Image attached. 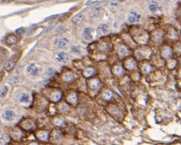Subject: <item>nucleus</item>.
I'll return each mask as SVG.
<instances>
[{
	"instance_id": "nucleus-1",
	"label": "nucleus",
	"mask_w": 181,
	"mask_h": 145,
	"mask_svg": "<svg viewBox=\"0 0 181 145\" xmlns=\"http://www.w3.org/2000/svg\"><path fill=\"white\" fill-rule=\"evenodd\" d=\"M41 72V68L39 65L35 63H31L27 66L26 72L30 76H37Z\"/></svg>"
},
{
	"instance_id": "nucleus-2",
	"label": "nucleus",
	"mask_w": 181,
	"mask_h": 145,
	"mask_svg": "<svg viewBox=\"0 0 181 145\" xmlns=\"http://www.w3.org/2000/svg\"><path fill=\"white\" fill-rule=\"evenodd\" d=\"M141 19H142V15L140 14L136 11H131L127 16V21L129 22L130 24H135L140 21Z\"/></svg>"
},
{
	"instance_id": "nucleus-3",
	"label": "nucleus",
	"mask_w": 181,
	"mask_h": 145,
	"mask_svg": "<svg viewBox=\"0 0 181 145\" xmlns=\"http://www.w3.org/2000/svg\"><path fill=\"white\" fill-rule=\"evenodd\" d=\"M55 59L57 63H66L69 60V56L64 51H59L55 56Z\"/></svg>"
},
{
	"instance_id": "nucleus-4",
	"label": "nucleus",
	"mask_w": 181,
	"mask_h": 145,
	"mask_svg": "<svg viewBox=\"0 0 181 145\" xmlns=\"http://www.w3.org/2000/svg\"><path fill=\"white\" fill-rule=\"evenodd\" d=\"M161 56H162V57H164V59L171 58L173 56L172 48L168 46H165V47H163L161 50Z\"/></svg>"
},
{
	"instance_id": "nucleus-5",
	"label": "nucleus",
	"mask_w": 181,
	"mask_h": 145,
	"mask_svg": "<svg viewBox=\"0 0 181 145\" xmlns=\"http://www.w3.org/2000/svg\"><path fill=\"white\" fill-rule=\"evenodd\" d=\"M93 33H92V28L86 27L83 30V38L85 42H91L93 40Z\"/></svg>"
},
{
	"instance_id": "nucleus-6",
	"label": "nucleus",
	"mask_w": 181,
	"mask_h": 145,
	"mask_svg": "<svg viewBox=\"0 0 181 145\" xmlns=\"http://www.w3.org/2000/svg\"><path fill=\"white\" fill-rule=\"evenodd\" d=\"M84 20H85V16L83 14H78L77 15H75L74 17L72 18L71 22L75 26H81L84 22Z\"/></svg>"
},
{
	"instance_id": "nucleus-7",
	"label": "nucleus",
	"mask_w": 181,
	"mask_h": 145,
	"mask_svg": "<svg viewBox=\"0 0 181 145\" xmlns=\"http://www.w3.org/2000/svg\"><path fill=\"white\" fill-rule=\"evenodd\" d=\"M55 46L57 48H64L68 46V40L66 38V37H59L55 40Z\"/></svg>"
},
{
	"instance_id": "nucleus-8",
	"label": "nucleus",
	"mask_w": 181,
	"mask_h": 145,
	"mask_svg": "<svg viewBox=\"0 0 181 145\" xmlns=\"http://www.w3.org/2000/svg\"><path fill=\"white\" fill-rule=\"evenodd\" d=\"M162 9V7H161V5L158 2H157V1H151L149 4H148V9H149V11L150 12H152V13H154V12H157V11H159Z\"/></svg>"
},
{
	"instance_id": "nucleus-9",
	"label": "nucleus",
	"mask_w": 181,
	"mask_h": 145,
	"mask_svg": "<svg viewBox=\"0 0 181 145\" xmlns=\"http://www.w3.org/2000/svg\"><path fill=\"white\" fill-rule=\"evenodd\" d=\"M98 33L100 35H106L110 33V26L108 24H101L98 27Z\"/></svg>"
},
{
	"instance_id": "nucleus-10",
	"label": "nucleus",
	"mask_w": 181,
	"mask_h": 145,
	"mask_svg": "<svg viewBox=\"0 0 181 145\" xmlns=\"http://www.w3.org/2000/svg\"><path fill=\"white\" fill-rule=\"evenodd\" d=\"M118 54L121 57V58L126 57L130 55V50L125 47V46H120L119 49H118Z\"/></svg>"
},
{
	"instance_id": "nucleus-11",
	"label": "nucleus",
	"mask_w": 181,
	"mask_h": 145,
	"mask_svg": "<svg viewBox=\"0 0 181 145\" xmlns=\"http://www.w3.org/2000/svg\"><path fill=\"white\" fill-rule=\"evenodd\" d=\"M17 41H18L17 36L13 34L7 35V37L5 38V42H6L7 45H9V46L15 45V44L17 43Z\"/></svg>"
},
{
	"instance_id": "nucleus-12",
	"label": "nucleus",
	"mask_w": 181,
	"mask_h": 145,
	"mask_svg": "<svg viewBox=\"0 0 181 145\" xmlns=\"http://www.w3.org/2000/svg\"><path fill=\"white\" fill-rule=\"evenodd\" d=\"M125 67L128 70H133V69L137 68V63H136V61L133 58L131 57V58H129V59L125 62Z\"/></svg>"
},
{
	"instance_id": "nucleus-13",
	"label": "nucleus",
	"mask_w": 181,
	"mask_h": 145,
	"mask_svg": "<svg viewBox=\"0 0 181 145\" xmlns=\"http://www.w3.org/2000/svg\"><path fill=\"white\" fill-rule=\"evenodd\" d=\"M14 62L13 60H8V61H6L5 62V63H4V68H5V70L6 71H11L14 68Z\"/></svg>"
},
{
	"instance_id": "nucleus-14",
	"label": "nucleus",
	"mask_w": 181,
	"mask_h": 145,
	"mask_svg": "<svg viewBox=\"0 0 181 145\" xmlns=\"http://www.w3.org/2000/svg\"><path fill=\"white\" fill-rule=\"evenodd\" d=\"M19 100L22 103H29L30 100V94L27 93H22L19 95Z\"/></svg>"
},
{
	"instance_id": "nucleus-15",
	"label": "nucleus",
	"mask_w": 181,
	"mask_h": 145,
	"mask_svg": "<svg viewBox=\"0 0 181 145\" xmlns=\"http://www.w3.org/2000/svg\"><path fill=\"white\" fill-rule=\"evenodd\" d=\"M141 70L143 74H147L150 72H152V66L150 65V63H145L142 65V68H141Z\"/></svg>"
},
{
	"instance_id": "nucleus-16",
	"label": "nucleus",
	"mask_w": 181,
	"mask_h": 145,
	"mask_svg": "<svg viewBox=\"0 0 181 145\" xmlns=\"http://www.w3.org/2000/svg\"><path fill=\"white\" fill-rule=\"evenodd\" d=\"M4 117L7 121H12L14 117V112L12 110H6L4 112Z\"/></svg>"
},
{
	"instance_id": "nucleus-17",
	"label": "nucleus",
	"mask_w": 181,
	"mask_h": 145,
	"mask_svg": "<svg viewBox=\"0 0 181 145\" xmlns=\"http://www.w3.org/2000/svg\"><path fill=\"white\" fill-rule=\"evenodd\" d=\"M119 1L118 0H111L110 3H109V9H110L111 11H115L116 9L118 8V5H119Z\"/></svg>"
},
{
	"instance_id": "nucleus-18",
	"label": "nucleus",
	"mask_w": 181,
	"mask_h": 145,
	"mask_svg": "<svg viewBox=\"0 0 181 145\" xmlns=\"http://www.w3.org/2000/svg\"><path fill=\"white\" fill-rule=\"evenodd\" d=\"M70 51L74 54H80L82 52V48L78 45H74L70 48Z\"/></svg>"
},
{
	"instance_id": "nucleus-19",
	"label": "nucleus",
	"mask_w": 181,
	"mask_h": 145,
	"mask_svg": "<svg viewBox=\"0 0 181 145\" xmlns=\"http://www.w3.org/2000/svg\"><path fill=\"white\" fill-rule=\"evenodd\" d=\"M113 72L116 75V76H121L124 73V70L121 66H116L113 69Z\"/></svg>"
},
{
	"instance_id": "nucleus-20",
	"label": "nucleus",
	"mask_w": 181,
	"mask_h": 145,
	"mask_svg": "<svg viewBox=\"0 0 181 145\" xmlns=\"http://www.w3.org/2000/svg\"><path fill=\"white\" fill-rule=\"evenodd\" d=\"M94 72H95L94 68H86V69H84V71H83V76H84L85 78H89L94 74Z\"/></svg>"
},
{
	"instance_id": "nucleus-21",
	"label": "nucleus",
	"mask_w": 181,
	"mask_h": 145,
	"mask_svg": "<svg viewBox=\"0 0 181 145\" xmlns=\"http://www.w3.org/2000/svg\"><path fill=\"white\" fill-rule=\"evenodd\" d=\"M99 85H100V83H99V81L97 79H93V80L90 82V88L91 89H93V90L98 89L99 87Z\"/></svg>"
},
{
	"instance_id": "nucleus-22",
	"label": "nucleus",
	"mask_w": 181,
	"mask_h": 145,
	"mask_svg": "<svg viewBox=\"0 0 181 145\" xmlns=\"http://www.w3.org/2000/svg\"><path fill=\"white\" fill-rule=\"evenodd\" d=\"M101 11H102V9L100 7H95V8L91 9L90 13L92 14V16H98L99 14L101 13Z\"/></svg>"
},
{
	"instance_id": "nucleus-23",
	"label": "nucleus",
	"mask_w": 181,
	"mask_h": 145,
	"mask_svg": "<svg viewBox=\"0 0 181 145\" xmlns=\"http://www.w3.org/2000/svg\"><path fill=\"white\" fill-rule=\"evenodd\" d=\"M168 36H169V38L172 39V40H176L178 39V33L176 32V30H174V29H171V30H169V33H168Z\"/></svg>"
},
{
	"instance_id": "nucleus-24",
	"label": "nucleus",
	"mask_w": 181,
	"mask_h": 145,
	"mask_svg": "<svg viewBox=\"0 0 181 145\" xmlns=\"http://www.w3.org/2000/svg\"><path fill=\"white\" fill-rule=\"evenodd\" d=\"M62 79H63L64 81H71L74 79V74L71 73V72H66L63 75Z\"/></svg>"
},
{
	"instance_id": "nucleus-25",
	"label": "nucleus",
	"mask_w": 181,
	"mask_h": 145,
	"mask_svg": "<svg viewBox=\"0 0 181 145\" xmlns=\"http://www.w3.org/2000/svg\"><path fill=\"white\" fill-rule=\"evenodd\" d=\"M60 98H61V93L59 92V91H55V92L52 94V100L57 101Z\"/></svg>"
},
{
	"instance_id": "nucleus-26",
	"label": "nucleus",
	"mask_w": 181,
	"mask_h": 145,
	"mask_svg": "<svg viewBox=\"0 0 181 145\" xmlns=\"http://www.w3.org/2000/svg\"><path fill=\"white\" fill-rule=\"evenodd\" d=\"M8 92V87L6 85H3L1 88V97H5V94Z\"/></svg>"
},
{
	"instance_id": "nucleus-27",
	"label": "nucleus",
	"mask_w": 181,
	"mask_h": 145,
	"mask_svg": "<svg viewBox=\"0 0 181 145\" xmlns=\"http://www.w3.org/2000/svg\"><path fill=\"white\" fill-rule=\"evenodd\" d=\"M55 73V70H54V68H48L47 70V72H46V74H47V77H52V75Z\"/></svg>"
},
{
	"instance_id": "nucleus-28",
	"label": "nucleus",
	"mask_w": 181,
	"mask_h": 145,
	"mask_svg": "<svg viewBox=\"0 0 181 145\" xmlns=\"http://www.w3.org/2000/svg\"><path fill=\"white\" fill-rule=\"evenodd\" d=\"M111 97H112V93H111V91L106 90V91L104 92V98L106 99V100H109V99H110Z\"/></svg>"
},
{
	"instance_id": "nucleus-29",
	"label": "nucleus",
	"mask_w": 181,
	"mask_h": 145,
	"mask_svg": "<svg viewBox=\"0 0 181 145\" xmlns=\"http://www.w3.org/2000/svg\"><path fill=\"white\" fill-rule=\"evenodd\" d=\"M23 30H23V29H22V28H20V30H17V32H18V33H21V32H22V31H23Z\"/></svg>"
},
{
	"instance_id": "nucleus-30",
	"label": "nucleus",
	"mask_w": 181,
	"mask_h": 145,
	"mask_svg": "<svg viewBox=\"0 0 181 145\" xmlns=\"http://www.w3.org/2000/svg\"><path fill=\"white\" fill-rule=\"evenodd\" d=\"M118 1H119V2H120V3H121V2H124V1H125V0H118Z\"/></svg>"
},
{
	"instance_id": "nucleus-31",
	"label": "nucleus",
	"mask_w": 181,
	"mask_h": 145,
	"mask_svg": "<svg viewBox=\"0 0 181 145\" xmlns=\"http://www.w3.org/2000/svg\"><path fill=\"white\" fill-rule=\"evenodd\" d=\"M36 1H38V2H41V1H43V0H36Z\"/></svg>"
},
{
	"instance_id": "nucleus-32",
	"label": "nucleus",
	"mask_w": 181,
	"mask_h": 145,
	"mask_svg": "<svg viewBox=\"0 0 181 145\" xmlns=\"http://www.w3.org/2000/svg\"><path fill=\"white\" fill-rule=\"evenodd\" d=\"M18 1H27V0H18Z\"/></svg>"
},
{
	"instance_id": "nucleus-33",
	"label": "nucleus",
	"mask_w": 181,
	"mask_h": 145,
	"mask_svg": "<svg viewBox=\"0 0 181 145\" xmlns=\"http://www.w3.org/2000/svg\"><path fill=\"white\" fill-rule=\"evenodd\" d=\"M180 63H181V57H180Z\"/></svg>"
},
{
	"instance_id": "nucleus-34",
	"label": "nucleus",
	"mask_w": 181,
	"mask_h": 145,
	"mask_svg": "<svg viewBox=\"0 0 181 145\" xmlns=\"http://www.w3.org/2000/svg\"><path fill=\"white\" fill-rule=\"evenodd\" d=\"M33 145H36V144H33Z\"/></svg>"
}]
</instances>
